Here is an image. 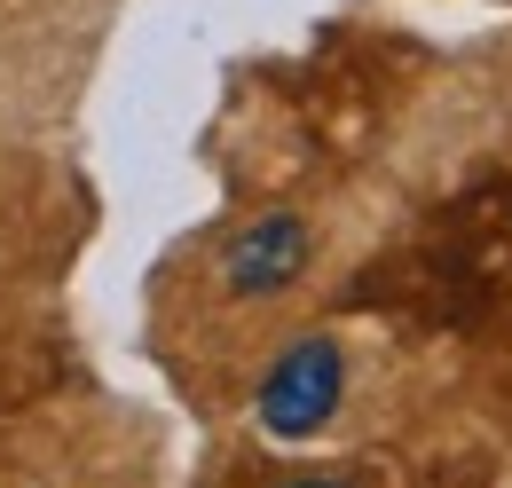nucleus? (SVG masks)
Returning <instances> with one entry per match:
<instances>
[{"label": "nucleus", "instance_id": "1", "mask_svg": "<svg viewBox=\"0 0 512 488\" xmlns=\"http://www.w3.org/2000/svg\"><path fill=\"white\" fill-rule=\"evenodd\" d=\"M339 394H347V355H339V339H292L268 378H260V426L276 433V441H308V433L339 410Z\"/></svg>", "mask_w": 512, "mask_h": 488}, {"label": "nucleus", "instance_id": "2", "mask_svg": "<svg viewBox=\"0 0 512 488\" xmlns=\"http://www.w3.org/2000/svg\"><path fill=\"white\" fill-rule=\"evenodd\" d=\"M308 252H316V237H308L300 213H260L253 229L229 237V252H221V284H229L237 300H276V292L300 284Z\"/></svg>", "mask_w": 512, "mask_h": 488}, {"label": "nucleus", "instance_id": "3", "mask_svg": "<svg viewBox=\"0 0 512 488\" xmlns=\"http://www.w3.org/2000/svg\"><path fill=\"white\" fill-rule=\"evenodd\" d=\"M292 488H355L347 473H308V481H292Z\"/></svg>", "mask_w": 512, "mask_h": 488}]
</instances>
